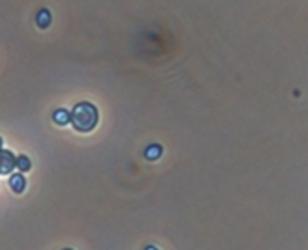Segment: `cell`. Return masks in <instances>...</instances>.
Instances as JSON below:
<instances>
[{"label":"cell","mask_w":308,"mask_h":250,"mask_svg":"<svg viewBox=\"0 0 308 250\" xmlns=\"http://www.w3.org/2000/svg\"><path fill=\"white\" fill-rule=\"evenodd\" d=\"M97 120H99V112L95 109V105L88 103V101L77 103L71 112V124L80 133H90L97 125Z\"/></svg>","instance_id":"1"},{"label":"cell","mask_w":308,"mask_h":250,"mask_svg":"<svg viewBox=\"0 0 308 250\" xmlns=\"http://www.w3.org/2000/svg\"><path fill=\"white\" fill-rule=\"evenodd\" d=\"M15 167H17V157L9 150H2V174H11Z\"/></svg>","instance_id":"2"},{"label":"cell","mask_w":308,"mask_h":250,"mask_svg":"<svg viewBox=\"0 0 308 250\" xmlns=\"http://www.w3.org/2000/svg\"><path fill=\"white\" fill-rule=\"evenodd\" d=\"M9 187H11V191L15 192V194H21V192L26 189V179L23 172H19V174H13L9 177Z\"/></svg>","instance_id":"3"},{"label":"cell","mask_w":308,"mask_h":250,"mask_svg":"<svg viewBox=\"0 0 308 250\" xmlns=\"http://www.w3.org/2000/svg\"><path fill=\"white\" fill-rule=\"evenodd\" d=\"M51 21H52L51 11H49L47 8H41L39 11H38V15H36V23H38L39 28H49V26H51Z\"/></svg>","instance_id":"4"},{"label":"cell","mask_w":308,"mask_h":250,"mask_svg":"<svg viewBox=\"0 0 308 250\" xmlns=\"http://www.w3.org/2000/svg\"><path fill=\"white\" fill-rule=\"evenodd\" d=\"M52 120H54V124L58 125H68L71 122V114H69V110L66 109H58L52 112Z\"/></svg>","instance_id":"5"},{"label":"cell","mask_w":308,"mask_h":250,"mask_svg":"<svg viewBox=\"0 0 308 250\" xmlns=\"http://www.w3.org/2000/svg\"><path fill=\"white\" fill-rule=\"evenodd\" d=\"M144 155H146V159H150V161H155V159H159L161 155H163V148H161L159 144H154V146L146 148Z\"/></svg>","instance_id":"6"},{"label":"cell","mask_w":308,"mask_h":250,"mask_svg":"<svg viewBox=\"0 0 308 250\" xmlns=\"http://www.w3.org/2000/svg\"><path fill=\"white\" fill-rule=\"evenodd\" d=\"M30 168H32L30 159L26 157V155H19L17 157V170L19 172H30Z\"/></svg>","instance_id":"7"},{"label":"cell","mask_w":308,"mask_h":250,"mask_svg":"<svg viewBox=\"0 0 308 250\" xmlns=\"http://www.w3.org/2000/svg\"><path fill=\"white\" fill-rule=\"evenodd\" d=\"M144 250H157V249H155V247H146Z\"/></svg>","instance_id":"8"},{"label":"cell","mask_w":308,"mask_h":250,"mask_svg":"<svg viewBox=\"0 0 308 250\" xmlns=\"http://www.w3.org/2000/svg\"><path fill=\"white\" fill-rule=\"evenodd\" d=\"M66 250H71V249H66Z\"/></svg>","instance_id":"9"}]
</instances>
